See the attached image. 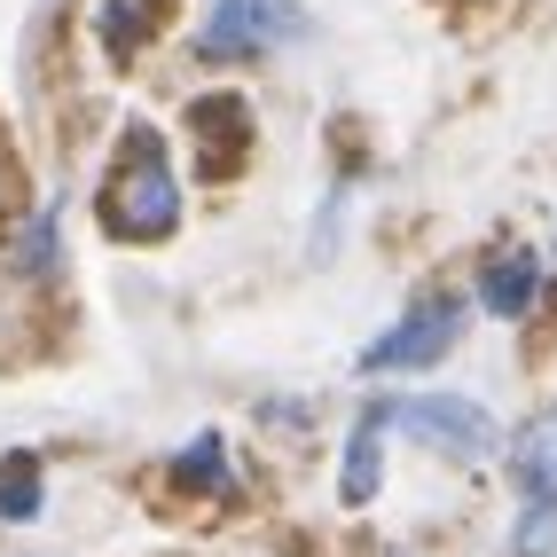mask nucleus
I'll return each instance as SVG.
<instances>
[{
    "instance_id": "6e6552de",
    "label": "nucleus",
    "mask_w": 557,
    "mask_h": 557,
    "mask_svg": "<svg viewBox=\"0 0 557 557\" xmlns=\"http://www.w3.org/2000/svg\"><path fill=\"white\" fill-rule=\"evenodd\" d=\"M385 463H393V408L385 400H369L354 432L338 440V503L346 510H369L385 495Z\"/></svg>"
},
{
    "instance_id": "4468645a",
    "label": "nucleus",
    "mask_w": 557,
    "mask_h": 557,
    "mask_svg": "<svg viewBox=\"0 0 557 557\" xmlns=\"http://www.w3.org/2000/svg\"><path fill=\"white\" fill-rule=\"evenodd\" d=\"M549 268H557V244H549Z\"/></svg>"
},
{
    "instance_id": "f03ea898",
    "label": "nucleus",
    "mask_w": 557,
    "mask_h": 557,
    "mask_svg": "<svg viewBox=\"0 0 557 557\" xmlns=\"http://www.w3.org/2000/svg\"><path fill=\"white\" fill-rule=\"evenodd\" d=\"M299 40H314L307 0H205L189 48L212 71H251V63L283 55V48H299Z\"/></svg>"
},
{
    "instance_id": "f8f14e48",
    "label": "nucleus",
    "mask_w": 557,
    "mask_h": 557,
    "mask_svg": "<svg viewBox=\"0 0 557 557\" xmlns=\"http://www.w3.org/2000/svg\"><path fill=\"white\" fill-rule=\"evenodd\" d=\"M503 557H557V495H518Z\"/></svg>"
},
{
    "instance_id": "39448f33",
    "label": "nucleus",
    "mask_w": 557,
    "mask_h": 557,
    "mask_svg": "<svg viewBox=\"0 0 557 557\" xmlns=\"http://www.w3.org/2000/svg\"><path fill=\"white\" fill-rule=\"evenodd\" d=\"M181 126H189V165H197V181H236V173L251 165L259 119H251V102H244L236 87H205Z\"/></svg>"
},
{
    "instance_id": "f257e3e1",
    "label": "nucleus",
    "mask_w": 557,
    "mask_h": 557,
    "mask_svg": "<svg viewBox=\"0 0 557 557\" xmlns=\"http://www.w3.org/2000/svg\"><path fill=\"white\" fill-rule=\"evenodd\" d=\"M95 228L126 251H158L189 228V189H181L173 141L158 119H126L110 134V158L95 173Z\"/></svg>"
},
{
    "instance_id": "423d86ee",
    "label": "nucleus",
    "mask_w": 557,
    "mask_h": 557,
    "mask_svg": "<svg viewBox=\"0 0 557 557\" xmlns=\"http://www.w3.org/2000/svg\"><path fill=\"white\" fill-rule=\"evenodd\" d=\"M542 290H549V259L534 244H503L479 259V275H471V307L487 314V322H527L542 307Z\"/></svg>"
},
{
    "instance_id": "9d476101",
    "label": "nucleus",
    "mask_w": 557,
    "mask_h": 557,
    "mask_svg": "<svg viewBox=\"0 0 557 557\" xmlns=\"http://www.w3.org/2000/svg\"><path fill=\"white\" fill-rule=\"evenodd\" d=\"M173 487H181V495H228V487H236V479H228V440H220V432H197L189 448L173 456Z\"/></svg>"
},
{
    "instance_id": "1a4fd4ad",
    "label": "nucleus",
    "mask_w": 557,
    "mask_h": 557,
    "mask_svg": "<svg viewBox=\"0 0 557 557\" xmlns=\"http://www.w3.org/2000/svg\"><path fill=\"white\" fill-rule=\"evenodd\" d=\"M503 471L518 495H557V400H542L527 424L503 440Z\"/></svg>"
},
{
    "instance_id": "0eeeda50",
    "label": "nucleus",
    "mask_w": 557,
    "mask_h": 557,
    "mask_svg": "<svg viewBox=\"0 0 557 557\" xmlns=\"http://www.w3.org/2000/svg\"><path fill=\"white\" fill-rule=\"evenodd\" d=\"M173 16H181V0H95L87 9V40H95V55L110 71H134L173 32Z\"/></svg>"
},
{
    "instance_id": "ddd939ff",
    "label": "nucleus",
    "mask_w": 557,
    "mask_h": 557,
    "mask_svg": "<svg viewBox=\"0 0 557 557\" xmlns=\"http://www.w3.org/2000/svg\"><path fill=\"white\" fill-rule=\"evenodd\" d=\"M55 205H40V212H32V228H24V244H16V268L24 275H55Z\"/></svg>"
},
{
    "instance_id": "7ed1b4c3",
    "label": "nucleus",
    "mask_w": 557,
    "mask_h": 557,
    "mask_svg": "<svg viewBox=\"0 0 557 557\" xmlns=\"http://www.w3.org/2000/svg\"><path fill=\"white\" fill-rule=\"evenodd\" d=\"M471 314L479 307L463 299V290H432V299H417L408 314H393L377 338L354 354V369H361V377H424V369H440V361L463 346Z\"/></svg>"
},
{
    "instance_id": "9b49d317",
    "label": "nucleus",
    "mask_w": 557,
    "mask_h": 557,
    "mask_svg": "<svg viewBox=\"0 0 557 557\" xmlns=\"http://www.w3.org/2000/svg\"><path fill=\"white\" fill-rule=\"evenodd\" d=\"M40 503H48V463L32 456V448L0 456V518H16V527H32V518H40Z\"/></svg>"
},
{
    "instance_id": "20e7f679",
    "label": "nucleus",
    "mask_w": 557,
    "mask_h": 557,
    "mask_svg": "<svg viewBox=\"0 0 557 557\" xmlns=\"http://www.w3.org/2000/svg\"><path fill=\"white\" fill-rule=\"evenodd\" d=\"M385 408H393V432L417 440V448L440 456V463H495L503 456V432L471 393H400Z\"/></svg>"
}]
</instances>
